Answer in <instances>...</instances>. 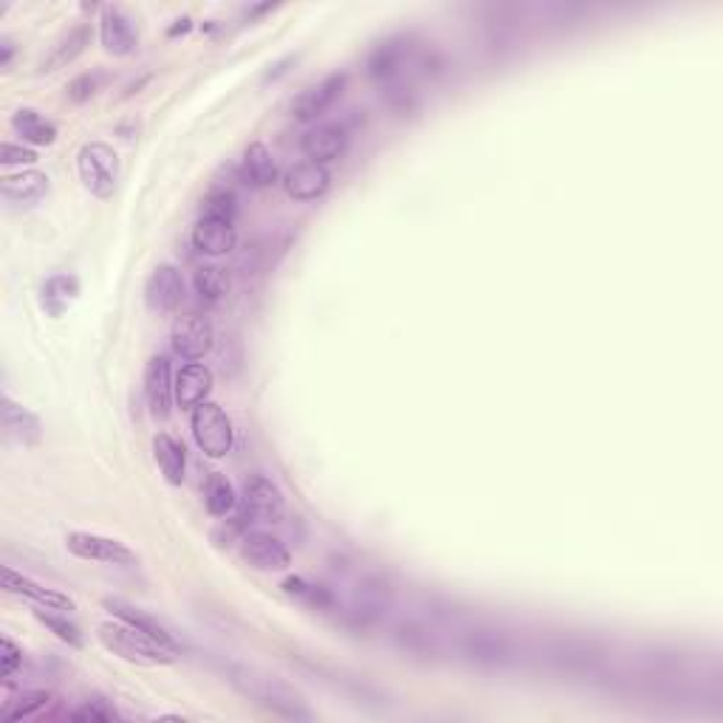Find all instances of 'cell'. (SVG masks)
Instances as JSON below:
<instances>
[{
	"mask_svg": "<svg viewBox=\"0 0 723 723\" xmlns=\"http://www.w3.org/2000/svg\"><path fill=\"white\" fill-rule=\"evenodd\" d=\"M223 676L243 698L272 715L286 718V721H314V712L309 710L306 698L277 676H268L249 664H223Z\"/></svg>",
	"mask_w": 723,
	"mask_h": 723,
	"instance_id": "cell-1",
	"label": "cell"
},
{
	"mask_svg": "<svg viewBox=\"0 0 723 723\" xmlns=\"http://www.w3.org/2000/svg\"><path fill=\"white\" fill-rule=\"evenodd\" d=\"M449 647L478 670H509L520 662V642L506 628L490 622H467L452 628Z\"/></svg>",
	"mask_w": 723,
	"mask_h": 723,
	"instance_id": "cell-2",
	"label": "cell"
},
{
	"mask_svg": "<svg viewBox=\"0 0 723 723\" xmlns=\"http://www.w3.org/2000/svg\"><path fill=\"white\" fill-rule=\"evenodd\" d=\"M96 636H100L102 647L107 653L119 656L122 662L139 664V667H164V664H173L179 653L168 650L164 644H159L156 639H150L145 630L134 628V624L122 622L114 617V622H102L96 628Z\"/></svg>",
	"mask_w": 723,
	"mask_h": 723,
	"instance_id": "cell-3",
	"label": "cell"
},
{
	"mask_svg": "<svg viewBox=\"0 0 723 723\" xmlns=\"http://www.w3.org/2000/svg\"><path fill=\"white\" fill-rule=\"evenodd\" d=\"M286 517V495L272 478L249 475L243 483V497L238 501V515L232 523L246 535L255 523H280Z\"/></svg>",
	"mask_w": 723,
	"mask_h": 723,
	"instance_id": "cell-4",
	"label": "cell"
},
{
	"mask_svg": "<svg viewBox=\"0 0 723 723\" xmlns=\"http://www.w3.org/2000/svg\"><path fill=\"white\" fill-rule=\"evenodd\" d=\"M390 639L402 653L422 662H438L449 650V636L444 628L427 617H402L390 628Z\"/></svg>",
	"mask_w": 723,
	"mask_h": 723,
	"instance_id": "cell-5",
	"label": "cell"
},
{
	"mask_svg": "<svg viewBox=\"0 0 723 723\" xmlns=\"http://www.w3.org/2000/svg\"><path fill=\"white\" fill-rule=\"evenodd\" d=\"M542 656L549 658L556 670L569 673V676H599L608 664V653L602 644L583 636L551 639L542 650Z\"/></svg>",
	"mask_w": 723,
	"mask_h": 723,
	"instance_id": "cell-6",
	"label": "cell"
},
{
	"mask_svg": "<svg viewBox=\"0 0 723 723\" xmlns=\"http://www.w3.org/2000/svg\"><path fill=\"white\" fill-rule=\"evenodd\" d=\"M77 170L85 184V190L100 202L114 198L116 184H119V156L105 141H88L77 156Z\"/></svg>",
	"mask_w": 723,
	"mask_h": 723,
	"instance_id": "cell-7",
	"label": "cell"
},
{
	"mask_svg": "<svg viewBox=\"0 0 723 723\" xmlns=\"http://www.w3.org/2000/svg\"><path fill=\"white\" fill-rule=\"evenodd\" d=\"M190 429L207 458H227L234 447V429L229 422L227 410L215 402H204L190 410Z\"/></svg>",
	"mask_w": 723,
	"mask_h": 723,
	"instance_id": "cell-8",
	"label": "cell"
},
{
	"mask_svg": "<svg viewBox=\"0 0 723 723\" xmlns=\"http://www.w3.org/2000/svg\"><path fill=\"white\" fill-rule=\"evenodd\" d=\"M68 554L80 556V560H91V563L105 565H134L139 563V556L130 546H125L116 537L91 535V531H71L66 537Z\"/></svg>",
	"mask_w": 723,
	"mask_h": 723,
	"instance_id": "cell-9",
	"label": "cell"
},
{
	"mask_svg": "<svg viewBox=\"0 0 723 723\" xmlns=\"http://www.w3.org/2000/svg\"><path fill=\"white\" fill-rule=\"evenodd\" d=\"M241 556L252 569L257 571H286L291 565V551L286 542L272 531L263 529H249L241 537Z\"/></svg>",
	"mask_w": 723,
	"mask_h": 723,
	"instance_id": "cell-10",
	"label": "cell"
},
{
	"mask_svg": "<svg viewBox=\"0 0 723 723\" xmlns=\"http://www.w3.org/2000/svg\"><path fill=\"white\" fill-rule=\"evenodd\" d=\"M345 85H348V77L329 74L322 82H317V85L306 88V91L291 102V116H295L297 122H302V125H314L317 119H322V116L329 114L331 107L340 102Z\"/></svg>",
	"mask_w": 723,
	"mask_h": 723,
	"instance_id": "cell-11",
	"label": "cell"
},
{
	"mask_svg": "<svg viewBox=\"0 0 723 723\" xmlns=\"http://www.w3.org/2000/svg\"><path fill=\"white\" fill-rule=\"evenodd\" d=\"M145 402L153 418H170L175 402V379L170 359L164 354L150 356L145 365Z\"/></svg>",
	"mask_w": 723,
	"mask_h": 723,
	"instance_id": "cell-12",
	"label": "cell"
},
{
	"mask_svg": "<svg viewBox=\"0 0 723 723\" xmlns=\"http://www.w3.org/2000/svg\"><path fill=\"white\" fill-rule=\"evenodd\" d=\"M170 345H173V354L179 356V359L202 362L215 345L213 322L202 314L181 317V320L173 325Z\"/></svg>",
	"mask_w": 723,
	"mask_h": 723,
	"instance_id": "cell-13",
	"label": "cell"
},
{
	"mask_svg": "<svg viewBox=\"0 0 723 723\" xmlns=\"http://www.w3.org/2000/svg\"><path fill=\"white\" fill-rule=\"evenodd\" d=\"M280 184L288 198H295V202H317V198L329 193L331 173L325 164H317V161L306 159L291 164V168L283 173Z\"/></svg>",
	"mask_w": 723,
	"mask_h": 723,
	"instance_id": "cell-14",
	"label": "cell"
},
{
	"mask_svg": "<svg viewBox=\"0 0 723 723\" xmlns=\"http://www.w3.org/2000/svg\"><path fill=\"white\" fill-rule=\"evenodd\" d=\"M145 302L150 311L159 314H170L179 311L184 302V277L173 263H161L150 272L148 283H145Z\"/></svg>",
	"mask_w": 723,
	"mask_h": 723,
	"instance_id": "cell-15",
	"label": "cell"
},
{
	"mask_svg": "<svg viewBox=\"0 0 723 723\" xmlns=\"http://www.w3.org/2000/svg\"><path fill=\"white\" fill-rule=\"evenodd\" d=\"M348 130L340 122H325V125H311L306 134L300 136V150L306 159L317 161V164H329L345 156L348 150Z\"/></svg>",
	"mask_w": 723,
	"mask_h": 723,
	"instance_id": "cell-16",
	"label": "cell"
},
{
	"mask_svg": "<svg viewBox=\"0 0 723 723\" xmlns=\"http://www.w3.org/2000/svg\"><path fill=\"white\" fill-rule=\"evenodd\" d=\"M193 246L204 257H223L238 246V229L229 218H215V215H202L193 227Z\"/></svg>",
	"mask_w": 723,
	"mask_h": 723,
	"instance_id": "cell-17",
	"label": "cell"
},
{
	"mask_svg": "<svg viewBox=\"0 0 723 723\" xmlns=\"http://www.w3.org/2000/svg\"><path fill=\"white\" fill-rule=\"evenodd\" d=\"M100 41L107 54L128 57V54L139 48V32H136L134 21L119 7H105L100 18Z\"/></svg>",
	"mask_w": 723,
	"mask_h": 723,
	"instance_id": "cell-18",
	"label": "cell"
},
{
	"mask_svg": "<svg viewBox=\"0 0 723 723\" xmlns=\"http://www.w3.org/2000/svg\"><path fill=\"white\" fill-rule=\"evenodd\" d=\"M215 388L213 370L204 362H187L175 374V404L181 410H195L198 404L209 402V393Z\"/></svg>",
	"mask_w": 723,
	"mask_h": 723,
	"instance_id": "cell-19",
	"label": "cell"
},
{
	"mask_svg": "<svg viewBox=\"0 0 723 723\" xmlns=\"http://www.w3.org/2000/svg\"><path fill=\"white\" fill-rule=\"evenodd\" d=\"M3 588L9 590V594H18L23 596V599H32L37 608H48V610H74V599L68 594H62V590H54V588H46V585L34 583V579H28V576L18 574L14 569H3Z\"/></svg>",
	"mask_w": 723,
	"mask_h": 723,
	"instance_id": "cell-20",
	"label": "cell"
},
{
	"mask_svg": "<svg viewBox=\"0 0 723 723\" xmlns=\"http://www.w3.org/2000/svg\"><path fill=\"white\" fill-rule=\"evenodd\" d=\"M105 608L111 610L116 619H122V622H128V624H134V628L145 630L150 639H156V642L164 644V647L173 650V653H181V642L175 639L173 630H170L164 622H159L156 617H150L148 610L136 608V605L125 602V599H105Z\"/></svg>",
	"mask_w": 723,
	"mask_h": 723,
	"instance_id": "cell-21",
	"label": "cell"
},
{
	"mask_svg": "<svg viewBox=\"0 0 723 723\" xmlns=\"http://www.w3.org/2000/svg\"><path fill=\"white\" fill-rule=\"evenodd\" d=\"M241 181L252 190H266L280 181V168H277L275 156H272V150H268L266 145H261V141L249 145L246 153H243Z\"/></svg>",
	"mask_w": 723,
	"mask_h": 723,
	"instance_id": "cell-22",
	"label": "cell"
},
{
	"mask_svg": "<svg viewBox=\"0 0 723 723\" xmlns=\"http://www.w3.org/2000/svg\"><path fill=\"white\" fill-rule=\"evenodd\" d=\"M51 184H48L46 173H37V170H26V173L7 175L3 179V198L9 204H18V207H34L41 204L48 195Z\"/></svg>",
	"mask_w": 723,
	"mask_h": 723,
	"instance_id": "cell-23",
	"label": "cell"
},
{
	"mask_svg": "<svg viewBox=\"0 0 723 723\" xmlns=\"http://www.w3.org/2000/svg\"><path fill=\"white\" fill-rule=\"evenodd\" d=\"M283 590L300 599V602H306L309 608L320 610V613H334L336 617V610H340V594H336L334 585L311 583L306 576H288L286 583H283Z\"/></svg>",
	"mask_w": 723,
	"mask_h": 723,
	"instance_id": "cell-24",
	"label": "cell"
},
{
	"mask_svg": "<svg viewBox=\"0 0 723 723\" xmlns=\"http://www.w3.org/2000/svg\"><path fill=\"white\" fill-rule=\"evenodd\" d=\"M153 458L170 486L184 483V475H187V449H184V444L175 441L168 433H159L153 438Z\"/></svg>",
	"mask_w": 723,
	"mask_h": 723,
	"instance_id": "cell-25",
	"label": "cell"
},
{
	"mask_svg": "<svg viewBox=\"0 0 723 723\" xmlns=\"http://www.w3.org/2000/svg\"><path fill=\"white\" fill-rule=\"evenodd\" d=\"M88 43H91V26H74L71 32L62 37L57 46L51 48V54H48L46 60L41 62V74H54V71H60V68L71 66V62L80 57L82 51L88 48Z\"/></svg>",
	"mask_w": 723,
	"mask_h": 723,
	"instance_id": "cell-26",
	"label": "cell"
},
{
	"mask_svg": "<svg viewBox=\"0 0 723 723\" xmlns=\"http://www.w3.org/2000/svg\"><path fill=\"white\" fill-rule=\"evenodd\" d=\"M3 427H7L9 436L14 438L18 444H37L41 441V422H37V415L28 413L26 408L3 395Z\"/></svg>",
	"mask_w": 723,
	"mask_h": 723,
	"instance_id": "cell-27",
	"label": "cell"
},
{
	"mask_svg": "<svg viewBox=\"0 0 723 723\" xmlns=\"http://www.w3.org/2000/svg\"><path fill=\"white\" fill-rule=\"evenodd\" d=\"M77 295H80V280L74 275H54L43 283L41 302L51 317H62Z\"/></svg>",
	"mask_w": 723,
	"mask_h": 723,
	"instance_id": "cell-28",
	"label": "cell"
},
{
	"mask_svg": "<svg viewBox=\"0 0 723 723\" xmlns=\"http://www.w3.org/2000/svg\"><path fill=\"white\" fill-rule=\"evenodd\" d=\"M204 503L213 517H227L238 509V492H234L232 481L221 472H209L207 483H204Z\"/></svg>",
	"mask_w": 723,
	"mask_h": 723,
	"instance_id": "cell-29",
	"label": "cell"
},
{
	"mask_svg": "<svg viewBox=\"0 0 723 723\" xmlns=\"http://www.w3.org/2000/svg\"><path fill=\"white\" fill-rule=\"evenodd\" d=\"M12 128L18 130V136H21L23 141H32V145H54V141H57V125L43 119L32 107H21V111L12 116Z\"/></svg>",
	"mask_w": 723,
	"mask_h": 723,
	"instance_id": "cell-30",
	"label": "cell"
},
{
	"mask_svg": "<svg viewBox=\"0 0 723 723\" xmlns=\"http://www.w3.org/2000/svg\"><path fill=\"white\" fill-rule=\"evenodd\" d=\"M193 286L195 295L204 306H215V302H221L229 291V277L221 266H215V263H204V266L195 268L193 275Z\"/></svg>",
	"mask_w": 723,
	"mask_h": 723,
	"instance_id": "cell-31",
	"label": "cell"
},
{
	"mask_svg": "<svg viewBox=\"0 0 723 723\" xmlns=\"http://www.w3.org/2000/svg\"><path fill=\"white\" fill-rule=\"evenodd\" d=\"M34 617H37V622L46 624V628L51 630L57 639H62V642L71 644V647H82V630L77 628L71 619H68L66 610L37 608V610H34Z\"/></svg>",
	"mask_w": 723,
	"mask_h": 723,
	"instance_id": "cell-32",
	"label": "cell"
},
{
	"mask_svg": "<svg viewBox=\"0 0 723 723\" xmlns=\"http://www.w3.org/2000/svg\"><path fill=\"white\" fill-rule=\"evenodd\" d=\"M48 703H51V692L26 690L14 698L12 707H7V710L0 712V718H3V721H21V718H32L41 710H46Z\"/></svg>",
	"mask_w": 723,
	"mask_h": 723,
	"instance_id": "cell-33",
	"label": "cell"
},
{
	"mask_svg": "<svg viewBox=\"0 0 723 723\" xmlns=\"http://www.w3.org/2000/svg\"><path fill=\"white\" fill-rule=\"evenodd\" d=\"M105 82H107V77L102 74V71H88V74H80L77 80L68 82L66 94H68V100L77 102V105H82V102L94 100Z\"/></svg>",
	"mask_w": 723,
	"mask_h": 723,
	"instance_id": "cell-34",
	"label": "cell"
},
{
	"mask_svg": "<svg viewBox=\"0 0 723 723\" xmlns=\"http://www.w3.org/2000/svg\"><path fill=\"white\" fill-rule=\"evenodd\" d=\"M234 213H238V202L229 190H215L202 202V215H215V218H229L234 221Z\"/></svg>",
	"mask_w": 723,
	"mask_h": 723,
	"instance_id": "cell-35",
	"label": "cell"
},
{
	"mask_svg": "<svg viewBox=\"0 0 723 723\" xmlns=\"http://www.w3.org/2000/svg\"><path fill=\"white\" fill-rule=\"evenodd\" d=\"M71 718L74 721H114L116 710L105 698H88V701H82V707L71 712Z\"/></svg>",
	"mask_w": 723,
	"mask_h": 723,
	"instance_id": "cell-36",
	"label": "cell"
},
{
	"mask_svg": "<svg viewBox=\"0 0 723 723\" xmlns=\"http://www.w3.org/2000/svg\"><path fill=\"white\" fill-rule=\"evenodd\" d=\"M0 161H3L7 168H14V164H34V161H37V153H34L32 148H23V145L7 141V145H3V153H0Z\"/></svg>",
	"mask_w": 723,
	"mask_h": 723,
	"instance_id": "cell-37",
	"label": "cell"
},
{
	"mask_svg": "<svg viewBox=\"0 0 723 723\" xmlns=\"http://www.w3.org/2000/svg\"><path fill=\"white\" fill-rule=\"evenodd\" d=\"M23 664V650L12 642V639H3V667H0V676L12 678L18 673V667Z\"/></svg>",
	"mask_w": 723,
	"mask_h": 723,
	"instance_id": "cell-38",
	"label": "cell"
},
{
	"mask_svg": "<svg viewBox=\"0 0 723 723\" xmlns=\"http://www.w3.org/2000/svg\"><path fill=\"white\" fill-rule=\"evenodd\" d=\"M12 57H14V43L9 41V37H3V41H0V68H3V71L12 66Z\"/></svg>",
	"mask_w": 723,
	"mask_h": 723,
	"instance_id": "cell-39",
	"label": "cell"
}]
</instances>
